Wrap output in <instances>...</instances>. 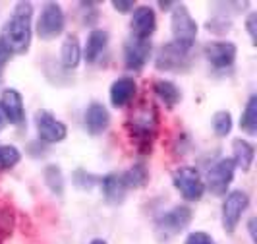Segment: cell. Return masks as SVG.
Returning a JSON list of instances; mask_svg holds the SVG:
<instances>
[{
    "label": "cell",
    "mask_w": 257,
    "mask_h": 244,
    "mask_svg": "<svg viewBox=\"0 0 257 244\" xmlns=\"http://www.w3.org/2000/svg\"><path fill=\"white\" fill-rule=\"evenodd\" d=\"M31 20H33V6L29 2H18L14 6L12 16L2 27V35H0V41L12 54H24L29 49Z\"/></svg>",
    "instance_id": "1"
},
{
    "label": "cell",
    "mask_w": 257,
    "mask_h": 244,
    "mask_svg": "<svg viewBox=\"0 0 257 244\" xmlns=\"http://www.w3.org/2000/svg\"><path fill=\"white\" fill-rule=\"evenodd\" d=\"M192 217L193 213L188 206H174L172 209H168L163 215L157 217L155 232L161 240H170L192 223Z\"/></svg>",
    "instance_id": "2"
},
{
    "label": "cell",
    "mask_w": 257,
    "mask_h": 244,
    "mask_svg": "<svg viewBox=\"0 0 257 244\" xmlns=\"http://www.w3.org/2000/svg\"><path fill=\"white\" fill-rule=\"evenodd\" d=\"M170 26H172V41L186 49H192L197 37V24L186 4H176L172 8Z\"/></svg>",
    "instance_id": "3"
},
{
    "label": "cell",
    "mask_w": 257,
    "mask_h": 244,
    "mask_svg": "<svg viewBox=\"0 0 257 244\" xmlns=\"http://www.w3.org/2000/svg\"><path fill=\"white\" fill-rule=\"evenodd\" d=\"M66 26V18L62 12V6L56 2H47L41 8V16L37 22V35L43 41H51L56 39Z\"/></svg>",
    "instance_id": "4"
},
{
    "label": "cell",
    "mask_w": 257,
    "mask_h": 244,
    "mask_svg": "<svg viewBox=\"0 0 257 244\" xmlns=\"http://www.w3.org/2000/svg\"><path fill=\"white\" fill-rule=\"evenodd\" d=\"M174 186L188 202H197L205 194V180L201 179L199 171L193 167H180L174 171Z\"/></svg>",
    "instance_id": "5"
},
{
    "label": "cell",
    "mask_w": 257,
    "mask_h": 244,
    "mask_svg": "<svg viewBox=\"0 0 257 244\" xmlns=\"http://www.w3.org/2000/svg\"><path fill=\"white\" fill-rule=\"evenodd\" d=\"M224 196L226 198L222 202V227L226 232H234L249 206V196L244 190H232Z\"/></svg>",
    "instance_id": "6"
},
{
    "label": "cell",
    "mask_w": 257,
    "mask_h": 244,
    "mask_svg": "<svg viewBox=\"0 0 257 244\" xmlns=\"http://www.w3.org/2000/svg\"><path fill=\"white\" fill-rule=\"evenodd\" d=\"M190 51L192 49H186L178 43L170 41L167 45L161 47V51L157 52V60L155 64L159 70H165V72H178L184 70L186 66L190 64Z\"/></svg>",
    "instance_id": "7"
},
{
    "label": "cell",
    "mask_w": 257,
    "mask_h": 244,
    "mask_svg": "<svg viewBox=\"0 0 257 244\" xmlns=\"http://www.w3.org/2000/svg\"><path fill=\"white\" fill-rule=\"evenodd\" d=\"M234 173H236V165H234L232 157L219 159L207 173L205 188H209L211 194H215V196H224L230 182L234 180Z\"/></svg>",
    "instance_id": "8"
},
{
    "label": "cell",
    "mask_w": 257,
    "mask_h": 244,
    "mask_svg": "<svg viewBox=\"0 0 257 244\" xmlns=\"http://www.w3.org/2000/svg\"><path fill=\"white\" fill-rule=\"evenodd\" d=\"M35 126H37L39 140L47 141V143H58L66 138L68 128L62 124L54 115L49 111H39L35 115Z\"/></svg>",
    "instance_id": "9"
},
{
    "label": "cell",
    "mask_w": 257,
    "mask_h": 244,
    "mask_svg": "<svg viewBox=\"0 0 257 244\" xmlns=\"http://www.w3.org/2000/svg\"><path fill=\"white\" fill-rule=\"evenodd\" d=\"M203 54H205L207 62L213 68L226 70L236 60V45L230 43V41H213V43L205 45Z\"/></svg>",
    "instance_id": "10"
},
{
    "label": "cell",
    "mask_w": 257,
    "mask_h": 244,
    "mask_svg": "<svg viewBox=\"0 0 257 244\" xmlns=\"http://www.w3.org/2000/svg\"><path fill=\"white\" fill-rule=\"evenodd\" d=\"M0 109L6 116V122H10L14 126H22L26 122V107H24V97L18 90L2 91L0 95Z\"/></svg>",
    "instance_id": "11"
},
{
    "label": "cell",
    "mask_w": 257,
    "mask_h": 244,
    "mask_svg": "<svg viewBox=\"0 0 257 244\" xmlns=\"http://www.w3.org/2000/svg\"><path fill=\"white\" fill-rule=\"evenodd\" d=\"M151 56V41L149 39H136L132 37L124 47V62L128 70L140 72L147 64Z\"/></svg>",
    "instance_id": "12"
},
{
    "label": "cell",
    "mask_w": 257,
    "mask_h": 244,
    "mask_svg": "<svg viewBox=\"0 0 257 244\" xmlns=\"http://www.w3.org/2000/svg\"><path fill=\"white\" fill-rule=\"evenodd\" d=\"M130 27H132V37L149 39L155 33V27H157L155 10L151 6H138V8H134Z\"/></svg>",
    "instance_id": "13"
},
{
    "label": "cell",
    "mask_w": 257,
    "mask_h": 244,
    "mask_svg": "<svg viewBox=\"0 0 257 244\" xmlns=\"http://www.w3.org/2000/svg\"><path fill=\"white\" fill-rule=\"evenodd\" d=\"M83 124H85V130L89 132L91 136L103 134L104 130L108 128V124H110L108 109L103 103H91L87 107V111H85V116H83Z\"/></svg>",
    "instance_id": "14"
},
{
    "label": "cell",
    "mask_w": 257,
    "mask_h": 244,
    "mask_svg": "<svg viewBox=\"0 0 257 244\" xmlns=\"http://www.w3.org/2000/svg\"><path fill=\"white\" fill-rule=\"evenodd\" d=\"M136 91H138V84H136L134 77H118L110 86V103H112V107L122 109V107L130 105L132 99L136 97Z\"/></svg>",
    "instance_id": "15"
},
{
    "label": "cell",
    "mask_w": 257,
    "mask_h": 244,
    "mask_svg": "<svg viewBox=\"0 0 257 244\" xmlns=\"http://www.w3.org/2000/svg\"><path fill=\"white\" fill-rule=\"evenodd\" d=\"M101 190L104 194V200L110 202V204H120L124 202L126 198V192H128V186L122 179V175H116V173H110L101 179Z\"/></svg>",
    "instance_id": "16"
},
{
    "label": "cell",
    "mask_w": 257,
    "mask_h": 244,
    "mask_svg": "<svg viewBox=\"0 0 257 244\" xmlns=\"http://www.w3.org/2000/svg\"><path fill=\"white\" fill-rule=\"evenodd\" d=\"M108 45V33L104 29H93L87 37V43H85V49H83V56L85 60L93 64L101 58V54L104 52Z\"/></svg>",
    "instance_id": "17"
},
{
    "label": "cell",
    "mask_w": 257,
    "mask_h": 244,
    "mask_svg": "<svg viewBox=\"0 0 257 244\" xmlns=\"http://www.w3.org/2000/svg\"><path fill=\"white\" fill-rule=\"evenodd\" d=\"M232 151H234L232 161H234V165H236V167H240L244 173L251 169L253 159H255V147H253L249 141L242 140V138L234 140L232 141Z\"/></svg>",
    "instance_id": "18"
},
{
    "label": "cell",
    "mask_w": 257,
    "mask_h": 244,
    "mask_svg": "<svg viewBox=\"0 0 257 244\" xmlns=\"http://www.w3.org/2000/svg\"><path fill=\"white\" fill-rule=\"evenodd\" d=\"M155 132V115L149 116V113H140L132 116V134L140 141H151Z\"/></svg>",
    "instance_id": "19"
},
{
    "label": "cell",
    "mask_w": 257,
    "mask_h": 244,
    "mask_svg": "<svg viewBox=\"0 0 257 244\" xmlns=\"http://www.w3.org/2000/svg\"><path fill=\"white\" fill-rule=\"evenodd\" d=\"M60 60H62V66L68 68V70L77 68L79 60H81V47H79V41H77L76 35H68L66 41L62 43Z\"/></svg>",
    "instance_id": "20"
},
{
    "label": "cell",
    "mask_w": 257,
    "mask_h": 244,
    "mask_svg": "<svg viewBox=\"0 0 257 244\" xmlns=\"http://www.w3.org/2000/svg\"><path fill=\"white\" fill-rule=\"evenodd\" d=\"M153 90H155V95L167 105L168 109H172V107H176V105L180 103L182 93L176 84H172L168 79H159V82H155Z\"/></svg>",
    "instance_id": "21"
},
{
    "label": "cell",
    "mask_w": 257,
    "mask_h": 244,
    "mask_svg": "<svg viewBox=\"0 0 257 244\" xmlns=\"http://www.w3.org/2000/svg\"><path fill=\"white\" fill-rule=\"evenodd\" d=\"M240 128L244 130L245 134L255 136L257 134V97L251 95L245 103V109L240 118Z\"/></svg>",
    "instance_id": "22"
},
{
    "label": "cell",
    "mask_w": 257,
    "mask_h": 244,
    "mask_svg": "<svg viewBox=\"0 0 257 244\" xmlns=\"http://www.w3.org/2000/svg\"><path fill=\"white\" fill-rule=\"evenodd\" d=\"M122 179L126 182L128 190L130 188H142V186L147 184V180H149V173H147V167L143 163H136L126 173H122Z\"/></svg>",
    "instance_id": "23"
},
{
    "label": "cell",
    "mask_w": 257,
    "mask_h": 244,
    "mask_svg": "<svg viewBox=\"0 0 257 244\" xmlns=\"http://www.w3.org/2000/svg\"><path fill=\"white\" fill-rule=\"evenodd\" d=\"M45 182L51 188L52 194H56V196H62L64 194V177H62L60 167L49 165V167L45 169Z\"/></svg>",
    "instance_id": "24"
},
{
    "label": "cell",
    "mask_w": 257,
    "mask_h": 244,
    "mask_svg": "<svg viewBox=\"0 0 257 244\" xmlns=\"http://www.w3.org/2000/svg\"><path fill=\"white\" fill-rule=\"evenodd\" d=\"M22 159V153L14 145H0V171H8L16 167Z\"/></svg>",
    "instance_id": "25"
},
{
    "label": "cell",
    "mask_w": 257,
    "mask_h": 244,
    "mask_svg": "<svg viewBox=\"0 0 257 244\" xmlns=\"http://www.w3.org/2000/svg\"><path fill=\"white\" fill-rule=\"evenodd\" d=\"M213 130H215V134L220 136V138H224V136L230 134L232 115L228 113V111H219V113L213 115Z\"/></svg>",
    "instance_id": "26"
},
{
    "label": "cell",
    "mask_w": 257,
    "mask_h": 244,
    "mask_svg": "<svg viewBox=\"0 0 257 244\" xmlns=\"http://www.w3.org/2000/svg\"><path fill=\"white\" fill-rule=\"evenodd\" d=\"M186 244H217V242H215V238L211 234H207L203 231H195L186 238Z\"/></svg>",
    "instance_id": "27"
},
{
    "label": "cell",
    "mask_w": 257,
    "mask_h": 244,
    "mask_svg": "<svg viewBox=\"0 0 257 244\" xmlns=\"http://www.w3.org/2000/svg\"><path fill=\"white\" fill-rule=\"evenodd\" d=\"M74 179H76L74 182H76L79 188H91V186L95 184V180H97L95 177H93V175H87L85 171H77Z\"/></svg>",
    "instance_id": "28"
},
{
    "label": "cell",
    "mask_w": 257,
    "mask_h": 244,
    "mask_svg": "<svg viewBox=\"0 0 257 244\" xmlns=\"http://www.w3.org/2000/svg\"><path fill=\"white\" fill-rule=\"evenodd\" d=\"M255 22H257V16H255V14H249V16H247L245 26H247L249 37H251V41H253V43H255Z\"/></svg>",
    "instance_id": "29"
},
{
    "label": "cell",
    "mask_w": 257,
    "mask_h": 244,
    "mask_svg": "<svg viewBox=\"0 0 257 244\" xmlns=\"http://www.w3.org/2000/svg\"><path fill=\"white\" fill-rule=\"evenodd\" d=\"M112 8L118 12H134V2H112Z\"/></svg>",
    "instance_id": "30"
},
{
    "label": "cell",
    "mask_w": 257,
    "mask_h": 244,
    "mask_svg": "<svg viewBox=\"0 0 257 244\" xmlns=\"http://www.w3.org/2000/svg\"><path fill=\"white\" fill-rule=\"evenodd\" d=\"M249 234H251V240H255V219L249 221Z\"/></svg>",
    "instance_id": "31"
},
{
    "label": "cell",
    "mask_w": 257,
    "mask_h": 244,
    "mask_svg": "<svg viewBox=\"0 0 257 244\" xmlns=\"http://www.w3.org/2000/svg\"><path fill=\"white\" fill-rule=\"evenodd\" d=\"M6 126V116H4V113H2V109H0V130Z\"/></svg>",
    "instance_id": "32"
},
{
    "label": "cell",
    "mask_w": 257,
    "mask_h": 244,
    "mask_svg": "<svg viewBox=\"0 0 257 244\" xmlns=\"http://www.w3.org/2000/svg\"><path fill=\"white\" fill-rule=\"evenodd\" d=\"M91 244H106V242L101 240V238H95V240H91Z\"/></svg>",
    "instance_id": "33"
},
{
    "label": "cell",
    "mask_w": 257,
    "mask_h": 244,
    "mask_svg": "<svg viewBox=\"0 0 257 244\" xmlns=\"http://www.w3.org/2000/svg\"><path fill=\"white\" fill-rule=\"evenodd\" d=\"M2 68H4V66L0 64V79H2Z\"/></svg>",
    "instance_id": "34"
}]
</instances>
